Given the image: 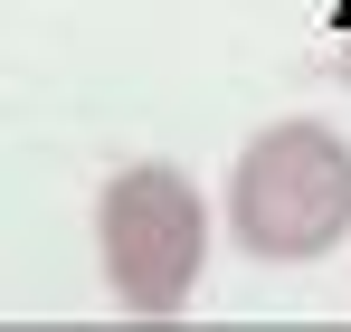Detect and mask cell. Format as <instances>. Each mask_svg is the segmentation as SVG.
<instances>
[{
    "mask_svg": "<svg viewBox=\"0 0 351 332\" xmlns=\"http://www.w3.org/2000/svg\"><path fill=\"white\" fill-rule=\"evenodd\" d=\"M228 228L266 266H313L351 237V143L332 123H266L228 171Z\"/></svg>",
    "mask_w": 351,
    "mask_h": 332,
    "instance_id": "obj_1",
    "label": "cell"
},
{
    "mask_svg": "<svg viewBox=\"0 0 351 332\" xmlns=\"http://www.w3.org/2000/svg\"><path fill=\"white\" fill-rule=\"evenodd\" d=\"M95 247H105V285H114L123 313L171 323L199 285V257H209V209H199L190 171H171V162L114 171L105 200H95Z\"/></svg>",
    "mask_w": 351,
    "mask_h": 332,
    "instance_id": "obj_2",
    "label": "cell"
},
{
    "mask_svg": "<svg viewBox=\"0 0 351 332\" xmlns=\"http://www.w3.org/2000/svg\"><path fill=\"white\" fill-rule=\"evenodd\" d=\"M342 86H351V57H342Z\"/></svg>",
    "mask_w": 351,
    "mask_h": 332,
    "instance_id": "obj_3",
    "label": "cell"
}]
</instances>
